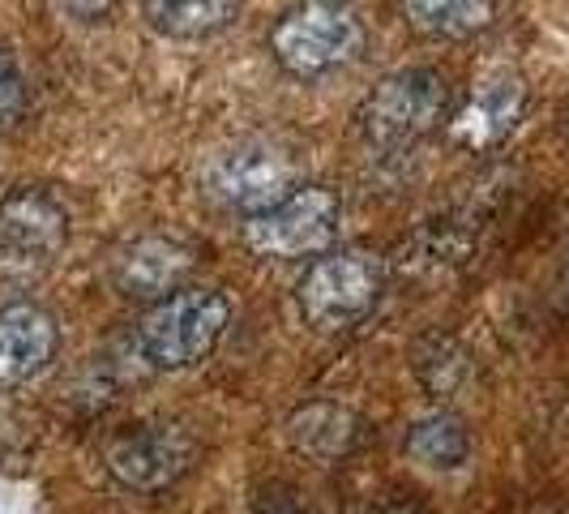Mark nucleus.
Returning <instances> with one entry per match:
<instances>
[{
	"label": "nucleus",
	"instance_id": "nucleus-5",
	"mask_svg": "<svg viewBox=\"0 0 569 514\" xmlns=\"http://www.w3.org/2000/svg\"><path fill=\"white\" fill-rule=\"evenodd\" d=\"M198 433L184 421H138L103 442V467L133 493H163L180 485L198 463Z\"/></svg>",
	"mask_w": 569,
	"mask_h": 514
},
{
	"label": "nucleus",
	"instance_id": "nucleus-4",
	"mask_svg": "<svg viewBox=\"0 0 569 514\" xmlns=\"http://www.w3.org/2000/svg\"><path fill=\"white\" fill-rule=\"evenodd\" d=\"M386 279H390L386 257L369 249H335V254H321L305 270V279L296 287V305L313 330L339 335V330L360 326L377 309Z\"/></svg>",
	"mask_w": 569,
	"mask_h": 514
},
{
	"label": "nucleus",
	"instance_id": "nucleus-14",
	"mask_svg": "<svg viewBox=\"0 0 569 514\" xmlns=\"http://www.w3.org/2000/svg\"><path fill=\"white\" fill-rule=\"evenodd\" d=\"M411 377L428 399H455L476 377V356L450 330H428L411 343Z\"/></svg>",
	"mask_w": 569,
	"mask_h": 514
},
{
	"label": "nucleus",
	"instance_id": "nucleus-3",
	"mask_svg": "<svg viewBox=\"0 0 569 514\" xmlns=\"http://www.w3.org/2000/svg\"><path fill=\"white\" fill-rule=\"evenodd\" d=\"M266 43L283 73L313 82L365 52V27L347 0H300L274 22Z\"/></svg>",
	"mask_w": 569,
	"mask_h": 514
},
{
	"label": "nucleus",
	"instance_id": "nucleus-9",
	"mask_svg": "<svg viewBox=\"0 0 569 514\" xmlns=\"http://www.w3.org/2000/svg\"><path fill=\"white\" fill-rule=\"evenodd\" d=\"M522 112H527V82L513 69H492L476 82L471 99L450 116V138L476 155L497 150L518 129Z\"/></svg>",
	"mask_w": 569,
	"mask_h": 514
},
{
	"label": "nucleus",
	"instance_id": "nucleus-8",
	"mask_svg": "<svg viewBox=\"0 0 569 514\" xmlns=\"http://www.w3.org/2000/svg\"><path fill=\"white\" fill-rule=\"evenodd\" d=\"M69 245V206L52 189L22 185L0 198V270L4 275H39Z\"/></svg>",
	"mask_w": 569,
	"mask_h": 514
},
{
	"label": "nucleus",
	"instance_id": "nucleus-16",
	"mask_svg": "<svg viewBox=\"0 0 569 514\" xmlns=\"http://www.w3.org/2000/svg\"><path fill=\"white\" fill-rule=\"evenodd\" d=\"M399 9L425 39H471L492 22L497 0H399Z\"/></svg>",
	"mask_w": 569,
	"mask_h": 514
},
{
	"label": "nucleus",
	"instance_id": "nucleus-21",
	"mask_svg": "<svg viewBox=\"0 0 569 514\" xmlns=\"http://www.w3.org/2000/svg\"><path fill=\"white\" fill-rule=\"evenodd\" d=\"M69 13H78V18H99V13H108V9H116L120 0H60Z\"/></svg>",
	"mask_w": 569,
	"mask_h": 514
},
{
	"label": "nucleus",
	"instance_id": "nucleus-23",
	"mask_svg": "<svg viewBox=\"0 0 569 514\" xmlns=\"http://www.w3.org/2000/svg\"><path fill=\"white\" fill-rule=\"evenodd\" d=\"M566 129H569V103H566Z\"/></svg>",
	"mask_w": 569,
	"mask_h": 514
},
{
	"label": "nucleus",
	"instance_id": "nucleus-7",
	"mask_svg": "<svg viewBox=\"0 0 569 514\" xmlns=\"http://www.w3.org/2000/svg\"><path fill=\"white\" fill-rule=\"evenodd\" d=\"M342 201L326 185H300L291 198L270 210H257L244 224V245L270 261H305L330 254L339 240Z\"/></svg>",
	"mask_w": 569,
	"mask_h": 514
},
{
	"label": "nucleus",
	"instance_id": "nucleus-12",
	"mask_svg": "<svg viewBox=\"0 0 569 514\" xmlns=\"http://www.w3.org/2000/svg\"><path fill=\"white\" fill-rule=\"evenodd\" d=\"M369 421L335 399H313L300 403L283 425L287 446L300 458H309L317 467H335L342 458H351L365 442H369Z\"/></svg>",
	"mask_w": 569,
	"mask_h": 514
},
{
	"label": "nucleus",
	"instance_id": "nucleus-2",
	"mask_svg": "<svg viewBox=\"0 0 569 514\" xmlns=\"http://www.w3.org/2000/svg\"><path fill=\"white\" fill-rule=\"evenodd\" d=\"M231 317V300L219 287H180L154 300L133 330V347L150 369H189L214 352Z\"/></svg>",
	"mask_w": 569,
	"mask_h": 514
},
{
	"label": "nucleus",
	"instance_id": "nucleus-20",
	"mask_svg": "<svg viewBox=\"0 0 569 514\" xmlns=\"http://www.w3.org/2000/svg\"><path fill=\"white\" fill-rule=\"evenodd\" d=\"M347 514H428L420 502H411L407 493H377V497H365L356 502Z\"/></svg>",
	"mask_w": 569,
	"mask_h": 514
},
{
	"label": "nucleus",
	"instance_id": "nucleus-6",
	"mask_svg": "<svg viewBox=\"0 0 569 514\" xmlns=\"http://www.w3.org/2000/svg\"><path fill=\"white\" fill-rule=\"evenodd\" d=\"M300 185H305V168H300L296 150L274 138H244L223 155H214L206 168L210 198H219L228 210H244V215L279 206Z\"/></svg>",
	"mask_w": 569,
	"mask_h": 514
},
{
	"label": "nucleus",
	"instance_id": "nucleus-22",
	"mask_svg": "<svg viewBox=\"0 0 569 514\" xmlns=\"http://www.w3.org/2000/svg\"><path fill=\"white\" fill-rule=\"evenodd\" d=\"M561 296H566V305H569V257L561 261Z\"/></svg>",
	"mask_w": 569,
	"mask_h": 514
},
{
	"label": "nucleus",
	"instance_id": "nucleus-19",
	"mask_svg": "<svg viewBox=\"0 0 569 514\" xmlns=\"http://www.w3.org/2000/svg\"><path fill=\"white\" fill-rule=\"evenodd\" d=\"M22 116H27V78L18 60L0 48V134L13 129Z\"/></svg>",
	"mask_w": 569,
	"mask_h": 514
},
{
	"label": "nucleus",
	"instance_id": "nucleus-11",
	"mask_svg": "<svg viewBox=\"0 0 569 514\" xmlns=\"http://www.w3.org/2000/svg\"><path fill=\"white\" fill-rule=\"evenodd\" d=\"M57 317L34 300L0 305V391H22L57 360Z\"/></svg>",
	"mask_w": 569,
	"mask_h": 514
},
{
	"label": "nucleus",
	"instance_id": "nucleus-15",
	"mask_svg": "<svg viewBox=\"0 0 569 514\" xmlns=\"http://www.w3.org/2000/svg\"><path fill=\"white\" fill-rule=\"evenodd\" d=\"M402 451L416 458L420 467H432V472H455L471 458V428L458 412H428L420 421H411L407 437H402Z\"/></svg>",
	"mask_w": 569,
	"mask_h": 514
},
{
	"label": "nucleus",
	"instance_id": "nucleus-10",
	"mask_svg": "<svg viewBox=\"0 0 569 514\" xmlns=\"http://www.w3.org/2000/svg\"><path fill=\"white\" fill-rule=\"evenodd\" d=\"M198 257L176 236H138L112 257V287L124 300H163L193 275Z\"/></svg>",
	"mask_w": 569,
	"mask_h": 514
},
{
	"label": "nucleus",
	"instance_id": "nucleus-17",
	"mask_svg": "<svg viewBox=\"0 0 569 514\" xmlns=\"http://www.w3.org/2000/svg\"><path fill=\"white\" fill-rule=\"evenodd\" d=\"M240 13V0H146L150 27L171 39H201L223 30Z\"/></svg>",
	"mask_w": 569,
	"mask_h": 514
},
{
	"label": "nucleus",
	"instance_id": "nucleus-13",
	"mask_svg": "<svg viewBox=\"0 0 569 514\" xmlns=\"http://www.w3.org/2000/svg\"><path fill=\"white\" fill-rule=\"evenodd\" d=\"M476 254V228L471 219H428L402 240L390 254V270H399L402 279H450L467 257Z\"/></svg>",
	"mask_w": 569,
	"mask_h": 514
},
{
	"label": "nucleus",
	"instance_id": "nucleus-1",
	"mask_svg": "<svg viewBox=\"0 0 569 514\" xmlns=\"http://www.w3.org/2000/svg\"><path fill=\"white\" fill-rule=\"evenodd\" d=\"M455 116L450 78L432 65H407L386 73L356 108V129L377 155H411Z\"/></svg>",
	"mask_w": 569,
	"mask_h": 514
},
{
	"label": "nucleus",
	"instance_id": "nucleus-18",
	"mask_svg": "<svg viewBox=\"0 0 569 514\" xmlns=\"http://www.w3.org/2000/svg\"><path fill=\"white\" fill-rule=\"evenodd\" d=\"M253 514H317L309 493L291 481H266L253 488Z\"/></svg>",
	"mask_w": 569,
	"mask_h": 514
}]
</instances>
